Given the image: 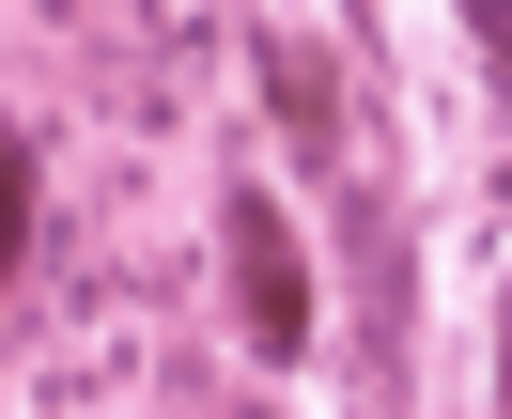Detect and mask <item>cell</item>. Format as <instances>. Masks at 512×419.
Masks as SVG:
<instances>
[{
  "instance_id": "obj_1",
  "label": "cell",
  "mask_w": 512,
  "mask_h": 419,
  "mask_svg": "<svg viewBox=\"0 0 512 419\" xmlns=\"http://www.w3.org/2000/svg\"><path fill=\"white\" fill-rule=\"evenodd\" d=\"M218 264H233V342H249L264 373H295V357L326 342V295H311V249H295V218H280L264 171L218 187Z\"/></svg>"
},
{
  "instance_id": "obj_2",
  "label": "cell",
  "mask_w": 512,
  "mask_h": 419,
  "mask_svg": "<svg viewBox=\"0 0 512 419\" xmlns=\"http://www.w3.org/2000/svg\"><path fill=\"white\" fill-rule=\"evenodd\" d=\"M249 78H264V109H280L295 156H342V78H326V47H311V32H264V47H249Z\"/></svg>"
},
{
  "instance_id": "obj_3",
  "label": "cell",
  "mask_w": 512,
  "mask_h": 419,
  "mask_svg": "<svg viewBox=\"0 0 512 419\" xmlns=\"http://www.w3.org/2000/svg\"><path fill=\"white\" fill-rule=\"evenodd\" d=\"M0 280H32V125H0Z\"/></svg>"
},
{
  "instance_id": "obj_4",
  "label": "cell",
  "mask_w": 512,
  "mask_h": 419,
  "mask_svg": "<svg viewBox=\"0 0 512 419\" xmlns=\"http://www.w3.org/2000/svg\"><path fill=\"white\" fill-rule=\"evenodd\" d=\"M450 16H466V32H481V63L512 78V0H450Z\"/></svg>"
},
{
  "instance_id": "obj_5",
  "label": "cell",
  "mask_w": 512,
  "mask_h": 419,
  "mask_svg": "<svg viewBox=\"0 0 512 419\" xmlns=\"http://www.w3.org/2000/svg\"><path fill=\"white\" fill-rule=\"evenodd\" d=\"M497 404H512V295H497Z\"/></svg>"
}]
</instances>
